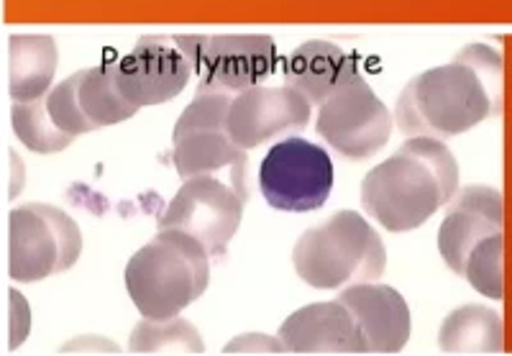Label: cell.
<instances>
[{
  "label": "cell",
  "instance_id": "obj_1",
  "mask_svg": "<svg viewBox=\"0 0 512 356\" xmlns=\"http://www.w3.org/2000/svg\"><path fill=\"white\" fill-rule=\"evenodd\" d=\"M505 98L502 57L487 44H469L454 62L420 72L397 98L395 123L408 139H451L497 116Z\"/></svg>",
  "mask_w": 512,
  "mask_h": 356
},
{
  "label": "cell",
  "instance_id": "obj_2",
  "mask_svg": "<svg viewBox=\"0 0 512 356\" xmlns=\"http://www.w3.org/2000/svg\"><path fill=\"white\" fill-rule=\"evenodd\" d=\"M210 254L195 236L164 228L126 264V290L144 318L180 316L208 287Z\"/></svg>",
  "mask_w": 512,
  "mask_h": 356
},
{
  "label": "cell",
  "instance_id": "obj_3",
  "mask_svg": "<svg viewBox=\"0 0 512 356\" xmlns=\"http://www.w3.org/2000/svg\"><path fill=\"white\" fill-rule=\"evenodd\" d=\"M459 190V177L433 167L413 139L367 172L361 182V205L382 228L408 234L436 216Z\"/></svg>",
  "mask_w": 512,
  "mask_h": 356
},
{
  "label": "cell",
  "instance_id": "obj_4",
  "mask_svg": "<svg viewBox=\"0 0 512 356\" xmlns=\"http://www.w3.org/2000/svg\"><path fill=\"white\" fill-rule=\"evenodd\" d=\"M292 264L310 287L338 290L382 277L387 251L367 218L356 211H338L297 239Z\"/></svg>",
  "mask_w": 512,
  "mask_h": 356
},
{
  "label": "cell",
  "instance_id": "obj_5",
  "mask_svg": "<svg viewBox=\"0 0 512 356\" xmlns=\"http://www.w3.org/2000/svg\"><path fill=\"white\" fill-rule=\"evenodd\" d=\"M77 223L54 205L29 203L8 213V275L16 282H39L59 275L80 259Z\"/></svg>",
  "mask_w": 512,
  "mask_h": 356
},
{
  "label": "cell",
  "instance_id": "obj_6",
  "mask_svg": "<svg viewBox=\"0 0 512 356\" xmlns=\"http://www.w3.org/2000/svg\"><path fill=\"white\" fill-rule=\"evenodd\" d=\"M259 190L274 211H318L333 190L331 157L323 146L300 136L277 141L259 167Z\"/></svg>",
  "mask_w": 512,
  "mask_h": 356
},
{
  "label": "cell",
  "instance_id": "obj_7",
  "mask_svg": "<svg viewBox=\"0 0 512 356\" xmlns=\"http://www.w3.org/2000/svg\"><path fill=\"white\" fill-rule=\"evenodd\" d=\"M244 216V193L213 175L187 177L159 218V231L177 228L195 236L210 257L223 254Z\"/></svg>",
  "mask_w": 512,
  "mask_h": 356
},
{
  "label": "cell",
  "instance_id": "obj_8",
  "mask_svg": "<svg viewBox=\"0 0 512 356\" xmlns=\"http://www.w3.org/2000/svg\"><path fill=\"white\" fill-rule=\"evenodd\" d=\"M392 113L364 77H354L318 108L315 129L338 154L367 159L377 154L392 134Z\"/></svg>",
  "mask_w": 512,
  "mask_h": 356
},
{
  "label": "cell",
  "instance_id": "obj_9",
  "mask_svg": "<svg viewBox=\"0 0 512 356\" xmlns=\"http://www.w3.org/2000/svg\"><path fill=\"white\" fill-rule=\"evenodd\" d=\"M116 85L134 106H162L187 88L192 62L177 36H141L136 47L113 62Z\"/></svg>",
  "mask_w": 512,
  "mask_h": 356
},
{
  "label": "cell",
  "instance_id": "obj_10",
  "mask_svg": "<svg viewBox=\"0 0 512 356\" xmlns=\"http://www.w3.org/2000/svg\"><path fill=\"white\" fill-rule=\"evenodd\" d=\"M446 216L438 228V251L454 275H464L466 259L479 241L502 234L505 200L500 190L489 185L459 187L448 200Z\"/></svg>",
  "mask_w": 512,
  "mask_h": 356
},
{
  "label": "cell",
  "instance_id": "obj_11",
  "mask_svg": "<svg viewBox=\"0 0 512 356\" xmlns=\"http://www.w3.org/2000/svg\"><path fill=\"white\" fill-rule=\"evenodd\" d=\"M310 108L313 103L290 85L280 88L256 85L233 95L228 111V134L244 152H249L285 131L305 129L310 121Z\"/></svg>",
  "mask_w": 512,
  "mask_h": 356
},
{
  "label": "cell",
  "instance_id": "obj_12",
  "mask_svg": "<svg viewBox=\"0 0 512 356\" xmlns=\"http://www.w3.org/2000/svg\"><path fill=\"white\" fill-rule=\"evenodd\" d=\"M277 70V44L267 34L210 36L200 62V93L239 95Z\"/></svg>",
  "mask_w": 512,
  "mask_h": 356
},
{
  "label": "cell",
  "instance_id": "obj_13",
  "mask_svg": "<svg viewBox=\"0 0 512 356\" xmlns=\"http://www.w3.org/2000/svg\"><path fill=\"white\" fill-rule=\"evenodd\" d=\"M290 354H367V341L354 313L341 300L295 310L280 328Z\"/></svg>",
  "mask_w": 512,
  "mask_h": 356
},
{
  "label": "cell",
  "instance_id": "obj_14",
  "mask_svg": "<svg viewBox=\"0 0 512 356\" xmlns=\"http://www.w3.org/2000/svg\"><path fill=\"white\" fill-rule=\"evenodd\" d=\"M338 300L354 313L367 354H397L410 339V308L400 292L390 285H351L341 290Z\"/></svg>",
  "mask_w": 512,
  "mask_h": 356
},
{
  "label": "cell",
  "instance_id": "obj_15",
  "mask_svg": "<svg viewBox=\"0 0 512 356\" xmlns=\"http://www.w3.org/2000/svg\"><path fill=\"white\" fill-rule=\"evenodd\" d=\"M359 75L354 54L331 41H305L285 59V82L303 93L313 106H323L338 88Z\"/></svg>",
  "mask_w": 512,
  "mask_h": 356
},
{
  "label": "cell",
  "instance_id": "obj_16",
  "mask_svg": "<svg viewBox=\"0 0 512 356\" xmlns=\"http://www.w3.org/2000/svg\"><path fill=\"white\" fill-rule=\"evenodd\" d=\"M57 72V41L47 34H13L6 47V80L13 103L44 98Z\"/></svg>",
  "mask_w": 512,
  "mask_h": 356
},
{
  "label": "cell",
  "instance_id": "obj_17",
  "mask_svg": "<svg viewBox=\"0 0 512 356\" xmlns=\"http://www.w3.org/2000/svg\"><path fill=\"white\" fill-rule=\"evenodd\" d=\"M438 346L446 354H500L505 349L500 316L482 305L451 310L438 331Z\"/></svg>",
  "mask_w": 512,
  "mask_h": 356
},
{
  "label": "cell",
  "instance_id": "obj_18",
  "mask_svg": "<svg viewBox=\"0 0 512 356\" xmlns=\"http://www.w3.org/2000/svg\"><path fill=\"white\" fill-rule=\"evenodd\" d=\"M172 144H175V149H172L175 170L182 180L213 175L223 167L246 162V152L231 139L228 129L190 131L180 139H172Z\"/></svg>",
  "mask_w": 512,
  "mask_h": 356
},
{
  "label": "cell",
  "instance_id": "obj_19",
  "mask_svg": "<svg viewBox=\"0 0 512 356\" xmlns=\"http://www.w3.org/2000/svg\"><path fill=\"white\" fill-rule=\"evenodd\" d=\"M80 106L88 113L95 126H116V123L134 118L139 106L128 103L116 85V70L113 62L88 67L80 77Z\"/></svg>",
  "mask_w": 512,
  "mask_h": 356
},
{
  "label": "cell",
  "instance_id": "obj_20",
  "mask_svg": "<svg viewBox=\"0 0 512 356\" xmlns=\"http://www.w3.org/2000/svg\"><path fill=\"white\" fill-rule=\"evenodd\" d=\"M128 351L131 354H203L205 344L198 328L185 318L175 316L167 321L144 318L136 323L128 339Z\"/></svg>",
  "mask_w": 512,
  "mask_h": 356
},
{
  "label": "cell",
  "instance_id": "obj_21",
  "mask_svg": "<svg viewBox=\"0 0 512 356\" xmlns=\"http://www.w3.org/2000/svg\"><path fill=\"white\" fill-rule=\"evenodd\" d=\"M11 126L16 139L36 154L64 152L77 139V136L59 129L54 118L49 116L47 95L36 100H24V103H13Z\"/></svg>",
  "mask_w": 512,
  "mask_h": 356
},
{
  "label": "cell",
  "instance_id": "obj_22",
  "mask_svg": "<svg viewBox=\"0 0 512 356\" xmlns=\"http://www.w3.org/2000/svg\"><path fill=\"white\" fill-rule=\"evenodd\" d=\"M464 277L484 298H505V236L495 234L479 241L466 259Z\"/></svg>",
  "mask_w": 512,
  "mask_h": 356
},
{
  "label": "cell",
  "instance_id": "obj_23",
  "mask_svg": "<svg viewBox=\"0 0 512 356\" xmlns=\"http://www.w3.org/2000/svg\"><path fill=\"white\" fill-rule=\"evenodd\" d=\"M80 77L82 70L75 72L72 77H67V80H62L59 85H54L47 93L49 116L54 118V123H57L59 129L67 131V134L72 136L90 134L93 129H98L80 106V95H77L80 93Z\"/></svg>",
  "mask_w": 512,
  "mask_h": 356
},
{
  "label": "cell",
  "instance_id": "obj_24",
  "mask_svg": "<svg viewBox=\"0 0 512 356\" xmlns=\"http://www.w3.org/2000/svg\"><path fill=\"white\" fill-rule=\"evenodd\" d=\"M233 95L228 93H198L190 106L177 118L172 139L200 129H228V111H231Z\"/></svg>",
  "mask_w": 512,
  "mask_h": 356
},
{
  "label": "cell",
  "instance_id": "obj_25",
  "mask_svg": "<svg viewBox=\"0 0 512 356\" xmlns=\"http://www.w3.org/2000/svg\"><path fill=\"white\" fill-rule=\"evenodd\" d=\"M285 344L280 336L267 333H244L239 339L228 341L223 354H285Z\"/></svg>",
  "mask_w": 512,
  "mask_h": 356
},
{
  "label": "cell",
  "instance_id": "obj_26",
  "mask_svg": "<svg viewBox=\"0 0 512 356\" xmlns=\"http://www.w3.org/2000/svg\"><path fill=\"white\" fill-rule=\"evenodd\" d=\"M31 328V310L16 290L8 292V346L16 349Z\"/></svg>",
  "mask_w": 512,
  "mask_h": 356
},
{
  "label": "cell",
  "instance_id": "obj_27",
  "mask_svg": "<svg viewBox=\"0 0 512 356\" xmlns=\"http://www.w3.org/2000/svg\"><path fill=\"white\" fill-rule=\"evenodd\" d=\"M62 354H118V346L111 344V341L105 339H90V336H85V339H75L70 341V344H64Z\"/></svg>",
  "mask_w": 512,
  "mask_h": 356
},
{
  "label": "cell",
  "instance_id": "obj_28",
  "mask_svg": "<svg viewBox=\"0 0 512 356\" xmlns=\"http://www.w3.org/2000/svg\"><path fill=\"white\" fill-rule=\"evenodd\" d=\"M6 198L13 200L21 193V182H24V167H21V159L13 152H6Z\"/></svg>",
  "mask_w": 512,
  "mask_h": 356
}]
</instances>
